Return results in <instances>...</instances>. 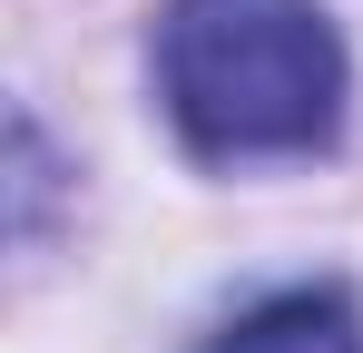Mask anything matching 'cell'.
I'll use <instances>...</instances> for the list:
<instances>
[{
	"label": "cell",
	"instance_id": "cell-2",
	"mask_svg": "<svg viewBox=\"0 0 363 353\" xmlns=\"http://www.w3.org/2000/svg\"><path fill=\"white\" fill-rule=\"evenodd\" d=\"M206 353H363V334L344 314V294H275V304L236 314Z\"/></svg>",
	"mask_w": 363,
	"mask_h": 353
},
{
	"label": "cell",
	"instance_id": "cell-1",
	"mask_svg": "<svg viewBox=\"0 0 363 353\" xmlns=\"http://www.w3.org/2000/svg\"><path fill=\"white\" fill-rule=\"evenodd\" d=\"M157 89L206 157H285L334 138L344 50L314 0H177L157 30Z\"/></svg>",
	"mask_w": 363,
	"mask_h": 353
}]
</instances>
